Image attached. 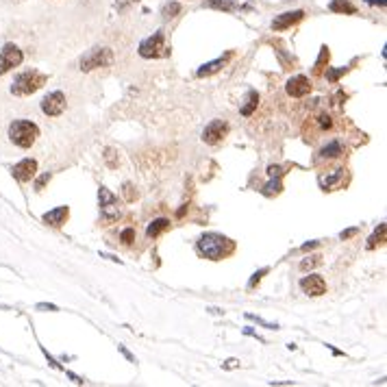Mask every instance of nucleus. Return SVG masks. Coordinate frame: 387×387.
Returning <instances> with one entry per match:
<instances>
[{"mask_svg":"<svg viewBox=\"0 0 387 387\" xmlns=\"http://www.w3.org/2000/svg\"><path fill=\"white\" fill-rule=\"evenodd\" d=\"M233 250H235L233 239H228V237H224V235H220V233H205L198 239V252L205 259L220 261V259L228 257Z\"/></svg>","mask_w":387,"mask_h":387,"instance_id":"1","label":"nucleus"},{"mask_svg":"<svg viewBox=\"0 0 387 387\" xmlns=\"http://www.w3.org/2000/svg\"><path fill=\"white\" fill-rule=\"evenodd\" d=\"M46 81H48V76L42 74V72L37 70H26L22 74L16 76V81L11 85V94L13 96H31L35 94L37 89H42Z\"/></svg>","mask_w":387,"mask_h":387,"instance_id":"2","label":"nucleus"},{"mask_svg":"<svg viewBox=\"0 0 387 387\" xmlns=\"http://www.w3.org/2000/svg\"><path fill=\"white\" fill-rule=\"evenodd\" d=\"M39 137V126L31 120H16L9 126V140L20 148H31Z\"/></svg>","mask_w":387,"mask_h":387,"instance_id":"3","label":"nucleus"},{"mask_svg":"<svg viewBox=\"0 0 387 387\" xmlns=\"http://www.w3.org/2000/svg\"><path fill=\"white\" fill-rule=\"evenodd\" d=\"M111 63H113V52H111V48H91L81 57V70L83 72L107 68Z\"/></svg>","mask_w":387,"mask_h":387,"instance_id":"4","label":"nucleus"},{"mask_svg":"<svg viewBox=\"0 0 387 387\" xmlns=\"http://www.w3.org/2000/svg\"><path fill=\"white\" fill-rule=\"evenodd\" d=\"M140 55L144 59H159V57L168 55L166 35H163V31H157L155 35H150V37L144 39V42L140 44Z\"/></svg>","mask_w":387,"mask_h":387,"instance_id":"5","label":"nucleus"},{"mask_svg":"<svg viewBox=\"0 0 387 387\" xmlns=\"http://www.w3.org/2000/svg\"><path fill=\"white\" fill-rule=\"evenodd\" d=\"M98 198H100V215H102L104 222H113V220H117L122 215L120 205H117V198L109 192L107 187L98 189Z\"/></svg>","mask_w":387,"mask_h":387,"instance_id":"6","label":"nucleus"},{"mask_svg":"<svg viewBox=\"0 0 387 387\" xmlns=\"http://www.w3.org/2000/svg\"><path fill=\"white\" fill-rule=\"evenodd\" d=\"M22 59H24V55L16 44H5L3 50H0V76L7 74L13 68H18L22 63Z\"/></svg>","mask_w":387,"mask_h":387,"instance_id":"7","label":"nucleus"},{"mask_svg":"<svg viewBox=\"0 0 387 387\" xmlns=\"http://www.w3.org/2000/svg\"><path fill=\"white\" fill-rule=\"evenodd\" d=\"M226 133H228V124L224 120H211L205 126V131H202V142L209 144V146H215V144L224 140Z\"/></svg>","mask_w":387,"mask_h":387,"instance_id":"8","label":"nucleus"},{"mask_svg":"<svg viewBox=\"0 0 387 387\" xmlns=\"http://www.w3.org/2000/svg\"><path fill=\"white\" fill-rule=\"evenodd\" d=\"M42 111L46 115L55 117V115H61L65 111V96L63 91H52L42 100Z\"/></svg>","mask_w":387,"mask_h":387,"instance_id":"9","label":"nucleus"},{"mask_svg":"<svg viewBox=\"0 0 387 387\" xmlns=\"http://www.w3.org/2000/svg\"><path fill=\"white\" fill-rule=\"evenodd\" d=\"M311 81L307 76L303 74H298V76H292L290 81L285 83V91L290 94L292 98H305L307 94H311Z\"/></svg>","mask_w":387,"mask_h":387,"instance_id":"10","label":"nucleus"},{"mask_svg":"<svg viewBox=\"0 0 387 387\" xmlns=\"http://www.w3.org/2000/svg\"><path fill=\"white\" fill-rule=\"evenodd\" d=\"M300 287L307 296H322L326 294V281L320 274H309V277L300 279Z\"/></svg>","mask_w":387,"mask_h":387,"instance_id":"11","label":"nucleus"},{"mask_svg":"<svg viewBox=\"0 0 387 387\" xmlns=\"http://www.w3.org/2000/svg\"><path fill=\"white\" fill-rule=\"evenodd\" d=\"M35 172H37V161L35 159H22L20 163H16V166L11 168L13 179L20 181V183L31 181L33 176H35Z\"/></svg>","mask_w":387,"mask_h":387,"instance_id":"12","label":"nucleus"},{"mask_svg":"<svg viewBox=\"0 0 387 387\" xmlns=\"http://www.w3.org/2000/svg\"><path fill=\"white\" fill-rule=\"evenodd\" d=\"M303 18H305V11H303V9L285 11V13H281V16H277V18L272 20V29H274V31H285V29H290V26L298 24Z\"/></svg>","mask_w":387,"mask_h":387,"instance_id":"13","label":"nucleus"},{"mask_svg":"<svg viewBox=\"0 0 387 387\" xmlns=\"http://www.w3.org/2000/svg\"><path fill=\"white\" fill-rule=\"evenodd\" d=\"M344 179H346V170L337 168V170H331V174L322 176V179H320V185H322L324 192H335V189L342 187Z\"/></svg>","mask_w":387,"mask_h":387,"instance_id":"14","label":"nucleus"},{"mask_svg":"<svg viewBox=\"0 0 387 387\" xmlns=\"http://www.w3.org/2000/svg\"><path fill=\"white\" fill-rule=\"evenodd\" d=\"M68 215H70V209L68 207H57V209H52V211L48 213H44V222L48 226H63L65 224V220H68Z\"/></svg>","mask_w":387,"mask_h":387,"instance_id":"15","label":"nucleus"},{"mask_svg":"<svg viewBox=\"0 0 387 387\" xmlns=\"http://www.w3.org/2000/svg\"><path fill=\"white\" fill-rule=\"evenodd\" d=\"M233 59V52H226L224 57H220V59H215V61H209V63H205V65H200V70L196 72L198 76H211V74H215L220 68H224V65L228 63Z\"/></svg>","mask_w":387,"mask_h":387,"instance_id":"16","label":"nucleus"},{"mask_svg":"<svg viewBox=\"0 0 387 387\" xmlns=\"http://www.w3.org/2000/svg\"><path fill=\"white\" fill-rule=\"evenodd\" d=\"M257 104H259V94L254 89H250L246 94V98H244V104L239 107V111H241V115H252V111L257 109Z\"/></svg>","mask_w":387,"mask_h":387,"instance_id":"17","label":"nucleus"},{"mask_svg":"<svg viewBox=\"0 0 387 387\" xmlns=\"http://www.w3.org/2000/svg\"><path fill=\"white\" fill-rule=\"evenodd\" d=\"M170 228V220H166V218H157V220H153L148 224V228H146V235L148 237H159V235L163 233V231H168Z\"/></svg>","mask_w":387,"mask_h":387,"instance_id":"18","label":"nucleus"},{"mask_svg":"<svg viewBox=\"0 0 387 387\" xmlns=\"http://www.w3.org/2000/svg\"><path fill=\"white\" fill-rule=\"evenodd\" d=\"M331 11L333 13H348V16H355L357 7L350 5L348 0H333V3H331Z\"/></svg>","mask_w":387,"mask_h":387,"instance_id":"19","label":"nucleus"},{"mask_svg":"<svg viewBox=\"0 0 387 387\" xmlns=\"http://www.w3.org/2000/svg\"><path fill=\"white\" fill-rule=\"evenodd\" d=\"M339 155H342V144H339L337 140L326 144V146L320 150V157H322V159H335V157H339Z\"/></svg>","mask_w":387,"mask_h":387,"instance_id":"20","label":"nucleus"},{"mask_svg":"<svg viewBox=\"0 0 387 387\" xmlns=\"http://www.w3.org/2000/svg\"><path fill=\"white\" fill-rule=\"evenodd\" d=\"M385 241V224H378V228L372 233V237L368 239V250H374L376 246H381Z\"/></svg>","mask_w":387,"mask_h":387,"instance_id":"21","label":"nucleus"},{"mask_svg":"<svg viewBox=\"0 0 387 387\" xmlns=\"http://www.w3.org/2000/svg\"><path fill=\"white\" fill-rule=\"evenodd\" d=\"M207 7L209 9H222V11H233L235 9V5L231 3V0H209Z\"/></svg>","mask_w":387,"mask_h":387,"instance_id":"22","label":"nucleus"},{"mask_svg":"<svg viewBox=\"0 0 387 387\" xmlns=\"http://www.w3.org/2000/svg\"><path fill=\"white\" fill-rule=\"evenodd\" d=\"M283 192V185H281V181L279 179H272L270 183H268V185L264 187V194L266 196H272V194H281Z\"/></svg>","mask_w":387,"mask_h":387,"instance_id":"23","label":"nucleus"},{"mask_svg":"<svg viewBox=\"0 0 387 387\" xmlns=\"http://www.w3.org/2000/svg\"><path fill=\"white\" fill-rule=\"evenodd\" d=\"M122 196H124V200H126V202H133L137 198L135 187L131 185V183H124V185H122Z\"/></svg>","mask_w":387,"mask_h":387,"instance_id":"24","label":"nucleus"},{"mask_svg":"<svg viewBox=\"0 0 387 387\" xmlns=\"http://www.w3.org/2000/svg\"><path fill=\"white\" fill-rule=\"evenodd\" d=\"M120 241L124 246H131L135 241V228H124V231L120 233Z\"/></svg>","mask_w":387,"mask_h":387,"instance_id":"25","label":"nucleus"},{"mask_svg":"<svg viewBox=\"0 0 387 387\" xmlns=\"http://www.w3.org/2000/svg\"><path fill=\"white\" fill-rule=\"evenodd\" d=\"M346 72H348V68H331V70H326V78H329L331 83H335L339 76H344Z\"/></svg>","mask_w":387,"mask_h":387,"instance_id":"26","label":"nucleus"},{"mask_svg":"<svg viewBox=\"0 0 387 387\" xmlns=\"http://www.w3.org/2000/svg\"><path fill=\"white\" fill-rule=\"evenodd\" d=\"M320 264H322V257H320V254H313V257L305 259L303 264H300V270H309V268H316Z\"/></svg>","mask_w":387,"mask_h":387,"instance_id":"27","label":"nucleus"},{"mask_svg":"<svg viewBox=\"0 0 387 387\" xmlns=\"http://www.w3.org/2000/svg\"><path fill=\"white\" fill-rule=\"evenodd\" d=\"M268 272H270V270H268V268H261L259 272H254V274H252V279H250V283H248V290H254V287L259 285V281L264 279Z\"/></svg>","mask_w":387,"mask_h":387,"instance_id":"28","label":"nucleus"},{"mask_svg":"<svg viewBox=\"0 0 387 387\" xmlns=\"http://www.w3.org/2000/svg\"><path fill=\"white\" fill-rule=\"evenodd\" d=\"M115 150L113 148H107L104 150V161H107V166L109 168H117V159H115Z\"/></svg>","mask_w":387,"mask_h":387,"instance_id":"29","label":"nucleus"},{"mask_svg":"<svg viewBox=\"0 0 387 387\" xmlns=\"http://www.w3.org/2000/svg\"><path fill=\"white\" fill-rule=\"evenodd\" d=\"M179 11H181L179 3H170V5H166V9H163V16H166V18H174Z\"/></svg>","mask_w":387,"mask_h":387,"instance_id":"30","label":"nucleus"},{"mask_svg":"<svg viewBox=\"0 0 387 387\" xmlns=\"http://www.w3.org/2000/svg\"><path fill=\"white\" fill-rule=\"evenodd\" d=\"M324 61H329V48H326V46L322 48V52H320V57H318V61H316V70H318V72L322 70V63H324Z\"/></svg>","mask_w":387,"mask_h":387,"instance_id":"31","label":"nucleus"},{"mask_svg":"<svg viewBox=\"0 0 387 387\" xmlns=\"http://www.w3.org/2000/svg\"><path fill=\"white\" fill-rule=\"evenodd\" d=\"M268 174H270V179H281V176H283V168H281V166H270V168H268Z\"/></svg>","mask_w":387,"mask_h":387,"instance_id":"32","label":"nucleus"},{"mask_svg":"<svg viewBox=\"0 0 387 387\" xmlns=\"http://www.w3.org/2000/svg\"><path fill=\"white\" fill-rule=\"evenodd\" d=\"M50 181V172H46V174H42V176H39V179H37V183H35V189H37V192H42V189H44V185H46V183H48Z\"/></svg>","mask_w":387,"mask_h":387,"instance_id":"33","label":"nucleus"},{"mask_svg":"<svg viewBox=\"0 0 387 387\" xmlns=\"http://www.w3.org/2000/svg\"><path fill=\"white\" fill-rule=\"evenodd\" d=\"M320 120V128H331L333 126V120H331V115H326V113H322L318 117Z\"/></svg>","mask_w":387,"mask_h":387,"instance_id":"34","label":"nucleus"},{"mask_svg":"<svg viewBox=\"0 0 387 387\" xmlns=\"http://www.w3.org/2000/svg\"><path fill=\"white\" fill-rule=\"evenodd\" d=\"M359 233V228H348V231H344L342 235H339V237L342 239H348V237H352V235H357Z\"/></svg>","mask_w":387,"mask_h":387,"instance_id":"35","label":"nucleus"},{"mask_svg":"<svg viewBox=\"0 0 387 387\" xmlns=\"http://www.w3.org/2000/svg\"><path fill=\"white\" fill-rule=\"evenodd\" d=\"M37 309H42V311H57V307H55V305H46V303H39V305H37Z\"/></svg>","mask_w":387,"mask_h":387,"instance_id":"36","label":"nucleus"},{"mask_svg":"<svg viewBox=\"0 0 387 387\" xmlns=\"http://www.w3.org/2000/svg\"><path fill=\"white\" fill-rule=\"evenodd\" d=\"M237 365H239V361H237V359H228L224 368H226V370H231V368H237Z\"/></svg>","mask_w":387,"mask_h":387,"instance_id":"37","label":"nucleus"},{"mask_svg":"<svg viewBox=\"0 0 387 387\" xmlns=\"http://www.w3.org/2000/svg\"><path fill=\"white\" fill-rule=\"evenodd\" d=\"M365 3H368V5H372V7H385V0H365Z\"/></svg>","mask_w":387,"mask_h":387,"instance_id":"38","label":"nucleus"},{"mask_svg":"<svg viewBox=\"0 0 387 387\" xmlns=\"http://www.w3.org/2000/svg\"><path fill=\"white\" fill-rule=\"evenodd\" d=\"M320 241H309V244H303V250H309V248H316Z\"/></svg>","mask_w":387,"mask_h":387,"instance_id":"39","label":"nucleus"},{"mask_svg":"<svg viewBox=\"0 0 387 387\" xmlns=\"http://www.w3.org/2000/svg\"><path fill=\"white\" fill-rule=\"evenodd\" d=\"M185 211H187V205L183 207V209H179V213H176V215H179V218H183V215H185Z\"/></svg>","mask_w":387,"mask_h":387,"instance_id":"40","label":"nucleus"}]
</instances>
